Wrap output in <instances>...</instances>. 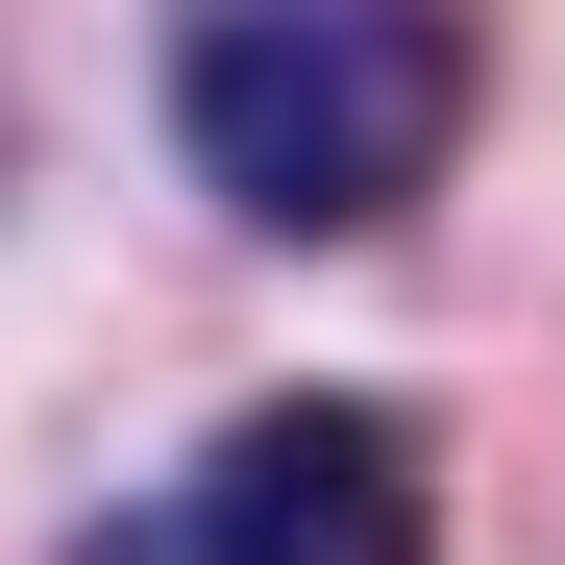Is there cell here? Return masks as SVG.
<instances>
[{"label":"cell","mask_w":565,"mask_h":565,"mask_svg":"<svg viewBox=\"0 0 565 565\" xmlns=\"http://www.w3.org/2000/svg\"><path fill=\"white\" fill-rule=\"evenodd\" d=\"M467 0H172V148L198 198H246L270 246H369L467 172Z\"/></svg>","instance_id":"cell-1"},{"label":"cell","mask_w":565,"mask_h":565,"mask_svg":"<svg viewBox=\"0 0 565 565\" xmlns=\"http://www.w3.org/2000/svg\"><path fill=\"white\" fill-rule=\"evenodd\" d=\"M99 565H443V467H418L394 394H270V418H222L172 467Z\"/></svg>","instance_id":"cell-2"}]
</instances>
